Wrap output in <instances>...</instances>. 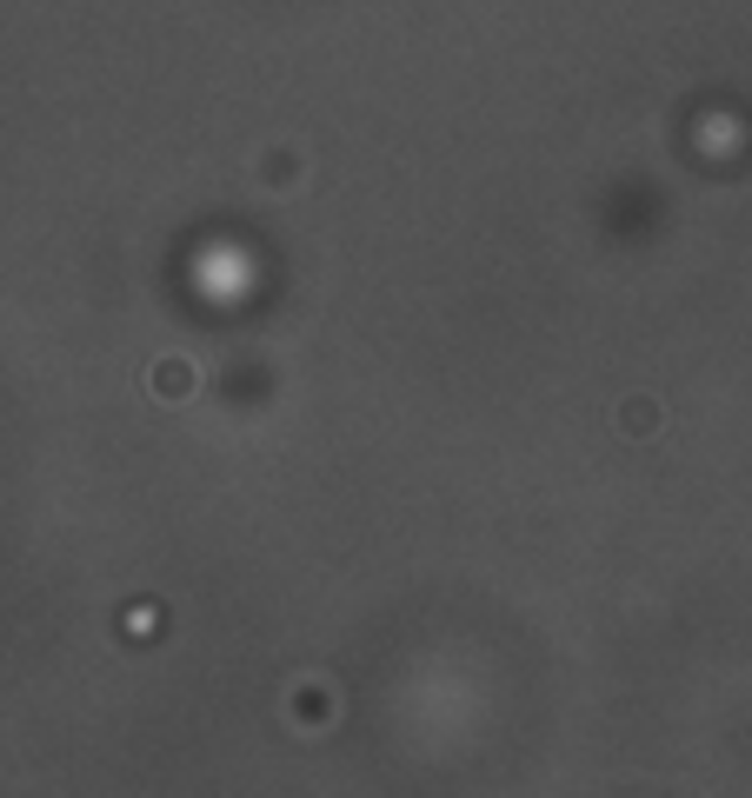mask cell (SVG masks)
<instances>
[{
  "label": "cell",
  "instance_id": "1",
  "mask_svg": "<svg viewBox=\"0 0 752 798\" xmlns=\"http://www.w3.org/2000/svg\"><path fill=\"white\" fill-rule=\"evenodd\" d=\"M613 426H620L626 440H653V433L666 426V406H660L653 393H626V400H620V413H613Z\"/></svg>",
  "mask_w": 752,
  "mask_h": 798
},
{
  "label": "cell",
  "instance_id": "2",
  "mask_svg": "<svg viewBox=\"0 0 752 798\" xmlns=\"http://www.w3.org/2000/svg\"><path fill=\"white\" fill-rule=\"evenodd\" d=\"M187 393H193V366H187V360H160V366H153V400L180 406Z\"/></svg>",
  "mask_w": 752,
  "mask_h": 798
}]
</instances>
